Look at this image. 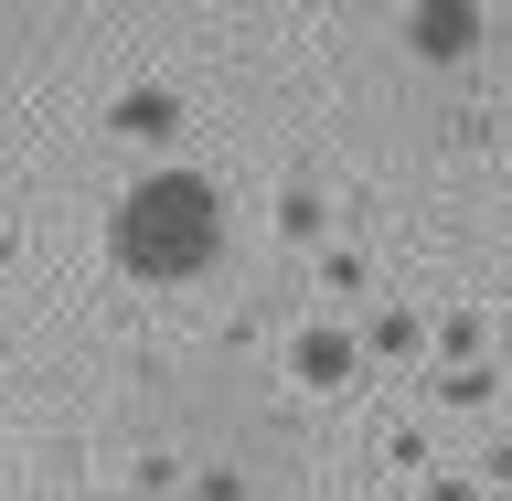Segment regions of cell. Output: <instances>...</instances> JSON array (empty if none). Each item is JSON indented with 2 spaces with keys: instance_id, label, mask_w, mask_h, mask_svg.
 <instances>
[{
  "instance_id": "obj_3",
  "label": "cell",
  "mask_w": 512,
  "mask_h": 501,
  "mask_svg": "<svg viewBox=\"0 0 512 501\" xmlns=\"http://www.w3.org/2000/svg\"><path fill=\"white\" fill-rule=\"evenodd\" d=\"M299 374H310V384H342L352 374V342H342V331H310V342H299Z\"/></svg>"
},
{
  "instance_id": "obj_2",
  "label": "cell",
  "mask_w": 512,
  "mask_h": 501,
  "mask_svg": "<svg viewBox=\"0 0 512 501\" xmlns=\"http://www.w3.org/2000/svg\"><path fill=\"white\" fill-rule=\"evenodd\" d=\"M406 43L427 64H459L480 43V0H416V11H406Z\"/></svg>"
},
{
  "instance_id": "obj_1",
  "label": "cell",
  "mask_w": 512,
  "mask_h": 501,
  "mask_svg": "<svg viewBox=\"0 0 512 501\" xmlns=\"http://www.w3.org/2000/svg\"><path fill=\"white\" fill-rule=\"evenodd\" d=\"M107 256H118L128 278H150V288H182V278H203L224 256V203H214V182L203 171H139V182L118 192V214H107Z\"/></svg>"
}]
</instances>
